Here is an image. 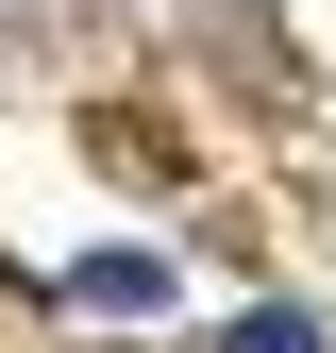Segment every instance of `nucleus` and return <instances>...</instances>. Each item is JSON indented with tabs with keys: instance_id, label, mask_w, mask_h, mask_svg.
I'll return each instance as SVG.
<instances>
[{
	"instance_id": "1",
	"label": "nucleus",
	"mask_w": 336,
	"mask_h": 353,
	"mask_svg": "<svg viewBox=\"0 0 336 353\" xmlns=\"http://www.w3.org/2000/svg\"><path fill=\"white\" fill-rule=\"evenodd\" d=\"M67 303H84V320H151V303H168V252H84Z\"/></svg>"
},
{
	"instance_id": "2",
	"label": "nucleus",
	"mask_w": 336,
	"mask_h": 353,
	"mask_svg": "<svg viewBox=\"0 0 336 353\" xmlns=\"http://www.w3.org/2000/svg\"><path fill=\"white\" fill-rule=\"evenodd\" d=\"M219 353H319V320H303V303H252V320H235Z\"/></svg>"
}]
</instances>
